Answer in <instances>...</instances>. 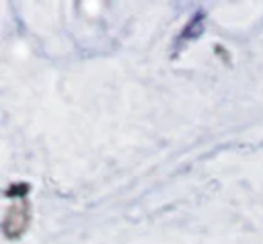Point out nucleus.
Listing matches in <instances>:
<instances>
[{
    "label": "nucleus",
    "mask_w": 263,
    "mask_h": 244,
    "mask_svg": "<svg viewBox=\"0 0 263 244\" xmlns=\"http://www.w3.org/2000/svg\"><path fill=\"white\" fill-rule=\"evenodd\" d=\"M29 217H31V211H29V203L27 201H14L6 215H4V223H2V232L6 238L10 240H16L25 234L27 226H29Z\"/></svg>",
    "instance_id": "nucleus-1"
}]
</instances>
